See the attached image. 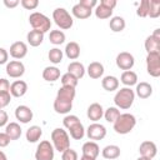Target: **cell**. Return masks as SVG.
I'll return each mask as SVG.
<instances>
[{
    "label": "cell",
    "instance_id": "obj_1",
    "mask_svg": "<svg viewBox=\"0 0 160 160\" xmlns=\"http://www.w3.org/2000/svg\"><path fill=\"white\" fill-rule=\"evenodd\" d=\"M75 89L61 86L54 100V110L58 114H68L72 109V100L75 98Z\"/></svg>",
    "mask_w": 160,
    "mask_h": 160
},
{
    "label": "cell",
    "instance_id": "obj_2",
    "mask_svg": "<svg viewBox=\"0 0 160 160\" xmlns=\"http://www.w3.org/2000/svg\"><path fill=\"white\" fill-rule=\"evenodd\" d=\"M112 124H114V130H115L116 134L125 135V134H129L135 128L136 118L132 114L124 112V114H120L119 118Z\"/></svg>",
    "mask_w": 160,
    "mask_h": 160
},
{
    "label": "cell",
    "instance_id": "obj_3",
    "mask_svg": "<svg viewBox=\"0 0 160 160\" xmlns=\"http://www.w3.org/2000/svg\"><path fill=\"white\" fill-rule=\"evenodd\" d=\"M134 100H135L134 90H131L130 88H126V86L118 90L115 96H114V102H115L116 108L118 109H124V110L130 109Z\"/></svg>",
    "mask_w": 160,
    "mask_h": 160
},
{
    "label": "cell",
    "instance_id": "obj_4",
    "mask_svg": "<svg viewBox=\"0 0 160 160\" xmlns=\"http://www.w3.org/2000/svg\"><path fill=\"white\" fill-rule=\"evenodd\" d=\"M51 141H52L54 149L58 150L59 152H62L70 148V136L66 132V130H64L62 128H56L52 130Z\"/></svg>",
    "mask_w": 160,
    "mask_h": 160
},
{
    "label": "cell",
    "instance_id": "obj_5",
    "mask_svg": "<svg viewBox=\"0 0 160 160\" xmlns=\"http://www.w3.org/2000/svg\"><path fill=\"white\" fill-rule=\"evenodd\" d=\"M29 22H30V25L32 26L34 30L41 31L42 34H45L46 31H49L50 28H51V21H50V19H49L46 15H44V14H41V12H38V11L30 14V16H29Z\"/></svg>",
    "mask_w": 160,
    "mask_h": 160
},
{
    "label": "cell",
    "instance_id": "obj_6",
    "mask_svg": "<svg viewBox=\"0 0 160 160\" xmlns=\"http://www.w3.org/2000/svg\"><path fill=\"white\" fill-rule=\"evenodd\" d=\"M52 19L55 21V24L62 29V30H68L74 24V20H72V16L70 15V12L64 9V8H56L54 11H52Z\"/></svg>",
    "mask_w": 160,
    "mask_h": 160
},
{
    "label": "cell",
    "instance_id": "obj_7",
    "mask_svg": "<svg viewBox=\"0 0 160 160\" xmlns=\"http://www.w3.org/2000/svg\"><path fill=\"white\" fill-rule=\"evenodd\" d=\"M54 146L50 141L42 140L36 148L35 151V160H52L54 159Z\"/></svg>",
    "mask_w": 160,
    "mask_h": 160
},
{
    "label": "cell",
    "instance_id": "obj_8",
    "mask_svg": "<svg viewBox=\"0 0 160 160\" xmlns=\"http://www.w3.org/2000/svg\"><path fill=\"white\" fill-rule=\"evenodd\" d=\"M146 70L152 78L160 76V52H150L146 55Z\"/></svg>",
    "mask_w": 160,
    "mask_h": 160
},
{
    "label": "cell",
    "instance_id": "obj_9",
    "mask_svg": "<svg viewBox=\"0 0 160 160\" xmlns=\"http://www.w3.org/2000/svg\"><path fill=\"white\" fill-rule=\"evenodd\" d=\"M86 135L90 140H94V141L102 140L106 136V128L102 124L92 122L89 125V128L86 130Z\"/></svg>",
    "mask_w": 160,
    "mask_h": 160
},
{
    "label": "cell",
    "instance_id": "obj_10",
    "mask_svg": "<svg viewBox=\"0 0 160 160\" xmlns=\"http://www.w3.org/2000/svg\"><path fill=\"white\" fill-rule=\"evenodd\" d=\"M116 66L124 71L126 70H131V68L134 66L135 64V59L132 56V54L128 52V51H122V52H119L118 56H116Z\"/></svg>",
    "mask_w": 160,
    "mask_h": 160
},
{
    "label": "cell",
    "instance_id": "obj_11",
    "mask_svg": "<svg viewBox=\"0 0 160 160\" xmlns=\"http://www.w3.org/2000/svg\"><path fill=\"white\" fill-rule=\"evenodd\" d=\"M25 72V66L21 61L19 60H12L10 62L6 64V74L12 78V79H18L21 78Z\"/></svg>",
    "mask_w": 160,
    "mask_h": 160
},
{
    "label": "cell",
    "instance_id": "obj_12",
    "mask_svg": "<svg viewBox=\"0 0 160 160\" xmlns=\"http://www.w3.org/2000/svg\"><path fill=\"white\" fill-rule=\"evenodd\" d=\"M139 152H140V156H144V158H149V159H154L158 154V148L155 145L154 141H150V140H146V141H142L139 146Z\"/></svg>",
    "mask_w": 160,
    "mask_h": 160
},
{
    "label": "cell",
    "instance_id": "obj_13",
    "mask_svg": "<svg viewBox=\"0 0 160 160\" xmlns=\"http://www.w3.org/2000/svg\"><path fill=\"white\" fill-rule=\"evenodd\" d=\"M32 116H34L32 110L26 105H19L15 109V118H16V120H19L22 124L30 122L32 120Z\"/></svg>",
    "mask_w": 160,
    "mask_h": 160
},
{
    "label": "cell",
    "instance_id": "obj_14",
    "mask_svg": "<svg viewBox=\"0 0 160 160\" xmlns=\"http://www.w3.org/2000/svg\"><path fill=\"white\" fill-rule=\"evenodd\" d=\"M28 54V45L24 41H15L10 46V55L14 59H22Z\"/></svg>",
    "mask_w": 160,
    "mask_h": 160
},
{
    "label": "cell",
    "instance_id": "obj_15",
    "mask_svg": "<svg viewBox=\"0 0 160 160\" xmlns=\"http://www.w3.org/2000/svg\"><path fill=\"white\" fill-rule=\"evenodd\" d=\"M28 91V84L24 80H15L12 84H10V95L14 98H21Z\"/></svg>",
    "mask_w": 160,
    "mask_h": 160
},
{
    "label": "cell",
    "instance_id": "obj_16",
    "mask_svg": "<svg viewBox=\"0 0 160 160\" xmlns=\"http://www.w3.org/2000/svg\"><path fill=\"white\" fill-rule=\"evenodd\" d=\"M86 115H88V118L91 121L98 122L104 116V109H102V106L99 102H92V104L89 105L88 111H86Z\"/></svg>",
    "mask_w": 160,
    "mask_h": 160
},
{
    "label": "cell",
    "instance_id": "obj_17",
    "mask_svg": "<svg viewBox=\"0 0 160 160\" xmlns=\"http://www.w3.org/2000/svg\"><path fill=\"white\" fill-rule=\"evenodd\" d=\"M81 151H82V155L92 158V159H96L99 156V154H100V148L95 141H86L82 145Z\"/></svg>",
    "mask_w": 160,
    "mask_h": 160
},
{
    "label": "cell",
    "instance_id": "obj_18",
    "mask_svg": "<svg viewBox=\"0 0 160 160\" xmlns=\"http://www.w3.org/2000/svg\"><path fill=\"white\" fill-rule=\"evenodd\" d=\"M88 75L91 79H100L104 74V65L99 61H92L88 66Z\"/></svg>",
    "mask_w": 160,
    "mask_h": 160
},
{
    "label": "cell",
    "instance_id": "obj_19",
    "mask_svg": "<svg viewBox=\"0 0 160 160\" xmlns=\"http://www.w3.org/2000/svg\"><path fill=\"white\" fill-rule=\"evenodd\" d=\"M134 92L140 99H148L152 94V86L149 82H146V81H141V82L136 84V89H135Z\"/></svg>",
    "mask_w": 160,
    "mask_h": 160
},
{
    "label": "cell",
    "instance_id": "obj_20",
    "mask_svg": "<svg viewBox=\"0 0 160 160\" xmlns=\"http://www.w3.org/2000/svg\"><path fill=\"white\" fill-rule=\"evenodd\" d=\"M121 154V150L118 145H106L102 150H101V155L102 158L108 159V160H114L118 159Z\"/></svg>",
    "mask_w": 160,
    "mask_h": 160
},
{
    "label": "cell",
    "instance_id": "obj_21",
    "mask_svg": "<svg viewBox=\"0 0 160 160\" xmlns=\"http://www.w3.org/2000/svg\"><path fill=\"white\" fill-rule=\"evenodd\" d=\"M68 72L74 75L79 80L85 75V68L80 61H72L68 65Z\"/></svg>",
    "mask_w": 160,
    "mask_h": 160
},
{
    "label": "cell",
    "instance_id": "obj_22",
    "mask_svg": "<svg viewBox=\"0 0 160 160\" xmlns=\"http://www.w3.org/2000/svg\"><path fill=\"white\" fill-rule=\"evenodd\" d=\"M26 40H28V42L30 44V46H34V48H36V46H39L42 41H44V34L41 32V31H38V30H30L29 32H28V35H26Z\"/></svg>",
    "mask_w": 160,
    "mask_h": 160
},
{
    "label": "cell",
    "instance_id": "obj_23",
    "mask_svg": "<svg viewBox=\"0 0 160 160\" xmlns=\"http://www.w3.org/2000/svg\"><path fill=\"white\" fill-rule=\"evenodd\" d=\"M42 78L45 81L54 82L60 78V70L56 66H46L42 70Z\"/></svg>",
    "mask_w": 160,
    "mask_h": 160
},
{
    "label": "cell",
    "instance_id": "obj_24",
    "mask_svg": "<svg viewBox=\"0 0 160 160\" xmlns=\"http://www.w3.org/2000/svg\"><path fill=\"white\" fill-rule=\"evenodd\" d=\"M120 81H121L126 88H130V86L138 84V75H136V72L132 71V70H126V71H124V72L121 74Z\"/></svg>",
    "mask_w": 160,
    "mask_h": 160
},
{
    "label": "cell",
    "instance_id": "obj_25",
    "mask_svg": "<svg viewBox=\"0 0 160 160\" xmlns=\"http://www.w3.org/2000/svg\"><path fill=\"white\" fill-rule=\"evenodd\" d=\"M101 86L106 91H115L119 88V79L112 75H108L101 80Z\"/></svg>",
    "mask_w": 160,
    "mask_h": 160
},
{
    "label": "cell",
    "instance_id": "obj_26",
    "mask_svg": "<svg viewBox=\"0 0 160 160\" xmlns=\"http://www.w3.org/2000/svg\"><path fill=\"white\" fill-rule=\"evenodd\" d=\"M5 132L10 138V140H18L21 136V128H20V125L18 122H14L12 121V122L6 124Z\"/></svg>",
    "mask_w": 160,
    "mask_h": 160
},
{
    "label": "cell",
    "instance_id": "obj_27",
    "mask_svg": "<svg viewBox=\"0 0 160 160\" xmlns=\"http://www.w3.org/2000/svg\"><path fill=\"white\" fill-rule=\"evenodd\" d=\"M71 12H72V15H74L75 18H78V19H88V18L91 16L92 10H91V9H88V8H85V6H82L81 4L78 2V4H75V5L72 6Z\"/></svg>",
    "mask_w": 160,
    "mask_h": 160
},
{
    "label": "cell",
    "instance_id": "obj_28",
    "mask_svg": "<svg viewBox=\"0 0 160 160\" xmlns=\"http://www.w3.org/2000/svg\"><path fill=\"white\" fill-rule=\"evenodd\" d=\"M65 55L70 60H76L80 56V46L75 41H70L65 46Z\"/></svg>",
    "mask_w": 160,
    "mask_h": 160
},
{
    "label": "cell",
    "instance_id": "obj_29",
    "mask_svg": "<svg viewBox=\"0 0 160 160\" xmlns=\"http://www.w3.org/2000/svg\"><path fill=\"white\" fill-rule=\"evenodd\" d=\"M41 135H42V130H41V128L38 126V125L30 126V128L26 130V134H25L26 140H28L29 142H36V141L41 138Z\"/></svg>",
    "mask_w": 160,
    "mask_h": 160
},
{
    "label": "cell",
    "instance_id": "obj_30",
    "mask_svg": "<svg viewBox=\"0 0 160 160\" xmlns=\"http://www.w3.org/2000/svg\"><path fill=\"white\" fill-rule=\"evenodd\" d=\"M144 46H145V50L148 51V54H150V52H160V40L155 39L152 35H150V36H148L145 39Z\"/></svg>",
    "mask_w": 160,
    "mask_h": 160
},
{
    "label": "cell",
    "instance_id": "obj_31",
    "mask_svg": "<svg viewBox=\"0 0 160 160\" xmlns=\"http://www.w3.org/2000/svg\"><path fill=\"white\" fill-rule=\"evenodd\" d=\"M68 130L70 132V136L74 140H81L85 136V129H84V125L80 121L76 122V124H74L72 126H70Z\"/></svg>",
    "mask_w": 160,
    "mask_h": 160
},
{
    "label": "cell",
    "instance_id": "obj_32",
    "mask_svg": "<svg viewBox=\"0 0 160 160\" xmlns=\"http://www.w3.org/2000/svg\"><path fill=\"white\" fill-rule=\"evenodd\" d=\"M125 20H124V18H121V16H114V18H111L110 19V22H109V26H110V29L114 31V32H120V31H122L124 29H125Z\"/></svg>",
    "mask_w": 160,
    "mask_h": 160
},
{
    "label": "cell",
    "instance_id": "obj_33",
    "mask_svg": "<svg viewBox=\"0 0 160 160\" xmlns=\"http://www.w3.org/2000/svg\"><path fill=\"white\" fill-rule=\"evenodd\" d=\"M49 40L54 45H61L65 41V34L61 30H51L49 34Z\"/></svg>",
    "mask_w": 160,
    "mask_h": 160
},
{
    "label": "cell",
    "instance_id": "obj_34",
    "mask_svg": "<svg viewBox=\"0 0 160 160\" xmlns=\"http://www.w3.org/2000/svg\"><path fill=\"white\" fill-rule=\"evenodd\" d=\"M95 15L98 19H109L112 15V10L101 4H98L95 6Z\"/></svg>",
    "mask_w": 160,
    "mask_h": 160
},
{
    "label": "cell",
    "instance_id": "obj_35",
    "mask_svg": "<svg viewBox=\"0 0 160 160\" xmlns=\"http://www.w3.org/2000/svg\"><path fill=\"white\" fill-rule=\"evenodd\" d=\"M120 115V110L116 106H110L104 111V118L108 122H114Z\"/></svg>",
    "mask_w": 160,
    "mask_h": 160
},
{
    "label": "cell",
    "instance_id": "obj_36",
    "mask_svg": "<svg viewBox=\"0 0 160 160\" xmlns=\"http://www.w3.org/2000/svg\"><path fill=\"white\" fill-rule=\"evenodd\" d=\"M62 56H64L62 50H60V49H58V48L50 49V51H49V54H48V58H49V60H50L52 64H60V62L62 61Z\"/></svg>",
    "mask_w": 160,
    "mask_h": 160
},
{
    "label": "cell",
    "instance_id": "obj_37",
    "mask_svg": "<svg viewBox=\"0 0 160 160\" xmlns=\"http://www.w3.org/2000/svg\"><path fill=\"white\" fill-rule=\"evenodd\" d=\"M148 16L150 18H159L160 16V1L159 0H149V12Z\"/></svg>",
    "mask_w": 160,
    "mask_h": 160
},
{
    "label": "cell",
    "instance_id": "obj_38",
    "mask_svg": "<svg viewBox=\"0 0 160 160\" xmlns=\"http://www.w3.org/2000/svg\"><path fill=\"white\" fill-rule=\"evenodd\" d=\"M78 82H79V80L74 75H71L69 72H66V74H64L61 76V85L62 86H68V88H74L75 89Z\"/></svg>",
    "mask_w": 160,
    "mask_h": 160
},
{
    "label": "cell",
    "instance_id": "obj_39",
    "mask_svg": "<svg viewBox=\"0 0 160 160\" xmlns=\"http://www.w3.org/2000/svg\"><path fill=\"white\" fill-rule=\"evenodd\" d=\"M149 12V0H141L136 9V15L140 18H146Z\"/></svg>",
    "mask_w": 160,
    "mask_h": 160
},
{
    "label": "cell",
    "instance_id": "obj_40",
    "mask_svg": "<svg viewBox=\"0 0 160 160\" xmlns=\"http://www.w3.org/2000/svg\"><path fill=\"white\" fill-rule=\"evenodd\" d=\"M61 160H78V152L69 148L61 152Z\"/></svg>",
    "mask_w": 160,
    "mask_h": 160
},
{
    "label": "cell",
    "instance_id": "obj_41",
    "mask_svg": "<svg viewBox=\"0 0 160 160\" xmlns=\"http://www.w3.org/2000/svg\"><path fill=\"white\" fill-rule=\"evenodd\" d=\"M80 121V119L76 116V115H66L65 118H64V120H62V124H64V126L66 128V129H69L70 126H72L74 124H76V122H79Z\"/></svg>",
    "mask_w": 160,
    "mask_h": 160
},
{
    "label": "cell",
    "instance_id": "obj_42",
    "mask_svg": "<svg viewBox=\"0 0 160 160\" xmlns=\"http://www.w3.org/2000/svg\"><path fill=\"white\" fill-rule=\"evenodd\" d=\"M10 100H11V95L9 91L0 92V109H4L5 106H8L10 104Z\"/></svg>",
    "mask_w": 160,
    "mask_h": 160
},
{
    "label": "cell",
    "instance_id": "obj_43",
    "mask_svg": "<svg viewBox=\"0 0 160 160\" xmlns=\"http://www.w3.org/2000/svg\"><path fill=\"white\" fill-rule=\"evenodd\" d=\"M20 4L26 10H34L39 6V0H21Z\"/></svg>",
    "mask_w": 160,
    "mask_h": 160
},
{
    "label": "cell",
    "instance_id": "obj_44",
    "mask_svg": "<svg viewBox=\"0 0 160 160\" xmlns=\"http://www.w3.org/2000/svg\"><path fill=\"white\" fill-rule=\"evenodd\" d=\"M10 138L6 135V132H0V148H6L10 144Z\"/></svg>",
    "mask_w": 160,
    "mask_h": 160
},
{
    "label": "cell",
    "instance_id": "obj_45",
    "mask_svg": "<svg viewBox=\"0 0 160 160\" xmlns=\"http://www.w3.org/2000/svg\"><path fill=\"white\" fill-rule=\"evenodd\" d=\"M79 4H81L82 6H85V8L92 10V8H95V6L98 5V1H96V0H80Z\"/></svg>",
    "mask_w": 160,
    "mask_h": 160
},
{
    "label": "cell",
    "instance_id": "obj_46",
    "mask_svg": "<svg viewBox=\"0 0 160 160\" xmlns=\"http://www.w3.org/2000/svg\"><path fill=\"white\" fill-rule=\"evenodd\" d=\"M9 90H10V82H9V80L1 78L0 79V92L9 91Z\"/></svg>",
    "mask_w": 160,
    "mask_h": 160
},
{
    "label": "cell",
    "instance_id": "obj_47",
    "mask_svg": "<svg viewBox=\"0 0 160 160\" xmlns=\"http://www.w3.org/2000/svg\"><path fill=\"white\" fill-rule=\"evenodd\" d=\"M8 59H9V52L4 48H0V65L6 64Z\"/></svg>",
    "mask_w": 160,
    "mask_h": 160
},
{
    "label": "cell",
    "instance_id": "obj_48",
    "mask_svg": "<svg viewBox=\"0 0 160 160\" xmlns=\"http://www.w3.org/2000/svg\"><path fill=\"white\" fill-rule=\"evenodd\" d=\"M8 120H9V116H8V112L2 109H0V128L1 126H5L8 124Z\"/></svg>",
    "mask_w": 160,
    "mask_h": 160
},
{
    "label": "cell",
    "instance_id": "obj_49",
    "mask_svg": "<svg viewBox=\"0 0 160 160\" xmlns=\"http://www.w3.org/2000/svg\"><path fill=\"white\" fill-rule=\"evenodd\" d=\"M100 4L112 10V9L116 6V4H118V2H116V0H101V1H100Z\"/></svg>",
    "mask_w": 160,
    "mask_h": 160
},
{
    "label": "cell",
    "instance_id": "obj_50",
    "mask_svg": "<svg viewBox=\"0 0 160 160\" xmlns=\"http://www.w3.org/2000/svg\"><path fill=\"white\" fill-rule=\"evenodd\" d=\"M20 4V1L19 0H4V5L6 6V8H16L18 5Z\"/></svg>",
    "mask_w": 160,
    "mask_h": 160
},
{
    "label": "cell",
    "instance_id": "obj_51",
    "mask_svg": "<svg viewBox=\"0 0 160 160\" xmlns=\"http://www.w3.org/2000/svg\"><path fill=\"white\" fill-rule=\"evenodd\" d=\"M151 35H152L155 39L160 40V29H155V30H154V32H152Z\"/></svg>",
    "mask_w": 160,
    "mask_h": 160
},
{
    "label": "cell",
    "instance_id": "obj_52",
    "mask_svg": "<svg viewBox=\"0 0 160 160\" xmlns=\"http://www.w3.org/2000/svg\"><path fill=\"white\" fill-rule=\"evenodd\" d=\"M0 160H8V158H6L5 152H4V151H1V150H0Z\"/></svg>",
    "mask_w": 160,
    "mask_h": 160
},
{
    "label": "cell",
    "instance_id": "obj_53",
    "mask_svg": "<svg viewBox=\"0 0 160 160\" xmlns=\"http://www.w3.org/2000/svg\"><path fill=\"white\" fill-rule=\"evenodd\" d=\"M80 160H96V159H92V158H89V156H85V155H81Z\"/></svg>",
    "mask_w": 160,
    "mask_h": 160
},
{
    "label": "cell",
    "instance_id": "obj_54",
    "mask_svg": "<svg viewBox=\"0 0 160 160\" xmlns=\"http://www.w3.org/2000/svg\"><path fill=\"white\" fill-rule=\"evenodd\" d=\"M136 160H152V159H149V158H144V156H140V158H138Z\"/></svg>",
    "mask_w": 160,
    "mask_h": 160
}]
</instances>
